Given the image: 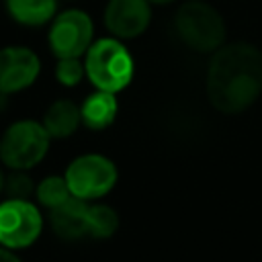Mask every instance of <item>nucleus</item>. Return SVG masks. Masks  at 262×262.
I'll return each instance as SVG.
<instances>
[{
  "instance_id": "1",
  "label": "nucleus",
  "mask_w": 262,
  "mask_h": 262,
  "mask_svg": "<svg viewBox=\"0 0 262 262\" xmlns=\"http://www.w3.org/2000/svg\"><path fill=\"white\" fill-rule=\"evenodd\" d=\"M262 92V51L250 43H229L215 51L207 94L213 106L233 115L248 108Z\"/></svg>"
},
{
  "instance_id": "2",
  "label": "nucleus",
  "mask_w": 262,
  "mask_h": 262,
  "mask_svg": "<svg viewBox=\"0 0 262 262\" xmlns=\"http://www.w3.org/2000/svg\"><path fill=\"white\" fill-rule=\"evenodd\" d=\"M90 82L98 90L119 92L133 78V59L117 39H100L86 51L84 61Z\"/></svg>"
},
{
  "instance_id": "3",
  "label": "nucleus",
  "mask_w": 262,
  "mask_h": 262,
  "mask_svg": "<svg viewBox=\"0 0 262 262\" xmlns=\"http://www.w3.org/2000/svg\"><path fill=\"white\" fill-rule=\"evenodd\" d=\"M176 31L180 39L196 51L219 49L225 39V23L221 14L207 2H184L176 12Z\"/></svg>"
},
{
  "instance_id": "4",
  "label": "nucleus",
  "mask_w": 262,
  "mask_h": 262,
  "mask_svg": "<svg viewBox=\"0 0 262 262\" xmlns=\"http://www.w3.org/2000/svg\"><path fill=\"white\" fill-rule=\"evenodd\" d=\"M51 135L37 121H18L6 129L0 141V158L14 170L35 166L49 147Z\"/></svg>"
},
{
  "instance_id": "5",
  "label": "nucleus",
  "mask_w": 262,
  "mask_h": 262,
  "mask_svg": "<svg viewBox=\"0 0 262 262\" xmlns=\"http://www.w3.org/2000/svg\"><path fill=\"white\" fill-rule=\"evenodd\" d=\"M66 182L74 196L98 199L115 186L117 168L104 156H98V154L80 156L66 170Z\"/></svg>"
},
{
  "instance_id": "6",
  "label": "nucleus",
  "mask_w": 262,
  "mask_h": 262,
  "mask_svg": "<svg viewBox=\"0 0 262 262\" xmlns=\"http://www.w3.org/2000/svg\"><path fill=\"white\" fill-rule=\"evenodd\" d=\"M41 233V213L27 199H8L0 205V244L27 248Z\"/></svg>"
},
{
  "instance_id": "7",
  "label": "nucleus",
  "mask_w": 262,
  "mask_h": 262,
  "mask_svg": "<svg viewBox=\"0 0 262 262\" xmlns=\"http://www.w3.org/2000/svg\"><path fill=\"white\" fill-rule=\"evenodd\" d=\"M92 41V20L82 10L57 14L49 31V45L57 57H80Z\"/></svg>"
},
{
  "instance_id": "8",
  "label": "nucleus",
  "mask_w": 262,
  "mask_h": 262,
  "mask_svg": "<svg viewBox=\"0 0 262 262\" xmlns=\"http://www.w3.org/2000/svg\"><path fill=\"white\" fill-rule=\"evenodd\" d=\"M39 68V57L27 47L0 49V92L10 94L31 86Z\"/></svg>"
},
{
  "instance_id": "9",
  "label": "nucleus",
  "mask_w": 262,
  "mask_h": 262,
  "mask_svg": "<svg viewBox=\"0 0 262 262\" xmlns=\"http://www.w3.org/2000/svg\"><path fill=\"white\" fill-rule=\"evenodd\" d=\"M151 8L147 0H111L104 10L108 31L121 39H133L149 25Z\"/></svg>"
},
{
  "instance_id": "10",
  "label": "nucleus",
  "mask_w": 262,
  "mask_h": 262,
  "mask_svg": "<svg viewBox=\"0 0 262 262\" xmlns=\"http://www.w3.org/2000/svg\"><path fill=\"white\" fill-rule=\"evenodd\" d=\"M86 199L70 196L66 203L51 209V227L53 231L63 239H78L82 235H88L86 229V217H88Z\"/></svg>"
},
{
  "instance_id": "11",
  "label": "nucleus",
  "mask_w": 262,
  "mask_h": 262,
  "mask_svg": "<svg viewBox=\"0 0 262 262\" xmlns=\"http://www.w3.org/2000/svg\"><path fill=\"white\" fill-rule=\"evenodd\" d=\"M80 115H82L84 125L94 129V131L108 127L115 121V115H117L115 94L106 92V90H98V92L90 94L84 100V104L80 108Z\"/></svg>"
},
{
  "instance_id": "12",
  "label": "nucleus",
  "mask_w": 262,
  "mask_h": 262,
  "mask_svg": "<svg viewBox=\"0 0 262 262\" xmlns=\"http://www.w3.org/2000/svg\"><path fill=\"white\" fill-rule=\"evenodd\" d=\"M82 121L80 108L72 102V100H55L45 117H43V127L47 129V133L51 137H68L78 129V123Z\"/></svg>"
},
{
  "instance_id": "13",
  "label": "nucleus",
  "mask_w": 262,
  "mask_h": 262,
  "mask_svg": "<svg viewBox=\"0 0 262 262\" xmlns=\"http://www.w3.org/2000/svg\"><path fill=\"white\" fill-rule=\"evenodd\" d=\"M10 16L27 27H39L55 14V0H6Z\"/></svg>"
},
{
  "instance_id": "14",
  "label": "nucleus",
  "mask_w": 262,
  "mask_h": 262,
  "mask_svg": "<svg viewBox=\"0 0 262 262\" xmlns=\"http://www.w3.org/2000/svg\"><path fill=\"white\" fill-rule=\"evenodd\" d=\"M119 227L117 213L106 205H90L86 217V229L92 237H111Z\"/></svg>"
},
{
  "instance_id": "15",
  "label": "nucleus",
  "mask_w": 262,
  "mask_h": 262,
  "mask_svg": "<svg viewBox=\"0 0 262 262\" xmlns=\"http://www.w3.org/2000/svg\"><path fill=\"white\" fill-rule=\"evenodd\" d=\"M70 196H72L70 186H68L66 178H59V176H47V178L37 186V199H39L45 207H49V209H53V207L66 203Z\"/></svg>"
},
{
  "instance_id": "16",
  "label": "nucleus",
  "mask_w": 262,
  "mask_h": 262,
  "mask_svg": "<svg viewBox=\"0 0 262 262\" xmlns=\"http://www.w3.org/2000/svg\"><path fill=\"white\" fill-rule=\"evenodd\" d=\"M86 68L78 61V57H59L57 68H55V76L61 84L66 86H74L82 80Z\"/></svg>"
},
{
  "instance_id": "17",
  "label": "nucleus",
  "mask_w": 262,
  "mask_h": 262,
  "mask_svg": "<svg viewBox=\"0 0 262 262\" xmlns=\"http://www.w3.org/2000/svg\"><path fill=\"white\" fill-rule=\"evenodd\" d=\"M4 192L8 199H27L33 192V180L25 172H14L4 180Z\"/></svg>"
},
{
  "instance_id": "18",
  "label": "nucleus",
  "mask_w": 262,
  "mask_h": 262,
  "mask_svg": "<svg viewBox=\"0 0 262 262\" xmlns=\"http://www.w3.org/2000/svg\"><path fill=\"white\" fill-rule=\"evenodd\" d=\"M0 262H20V260L14 254H10L8 250H2L0 248Z\"/></svg>"
},
{
  "instance_id": "19",
  "label": "nucleus",
  "mask_w": 262,
  "mask_h": 262,
  "mask_svg": "<svg viewBox=\"0 0 262 262\" xmlns=\"http://www.w3.org/2000/svg\"><path fill=\"white\" fill-rule=\"evenodd\" d=\"M147 2H151V4H168L172 0H147Z\"/></svg>"
},
{
  "instance_id": "20",
  "label": "nucleus",
  "mask_w": 262,
  "mask_h": 262,
  "mask_svg": "<svg viewBox=\"0 0 262 262\" xmlns=\"http://www.w3.org/2000/svg\"><path fill=\"white\" fill-rule=\"evenodd\" d=\"M4 188V176H2V172H0V190Z\"/></svg>"
}]
</instances>
